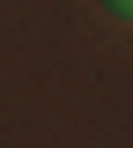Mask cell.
<instances>
[{
  "mask_svg": "<svg viewBox=\"0 0 133 148\" xmlns=\"http://www.w3.org/2000/svg\"><path fill=\"white\" fill-rule=\"evenodd\" d=\"M104 8H111V15H126V22H133V0H104Z\"/></svg>",
  "mask_w": 133,
  "mask_h": 148,
  "instance_id": "obj_1",
  "label": "cell"
}]
</instances>
